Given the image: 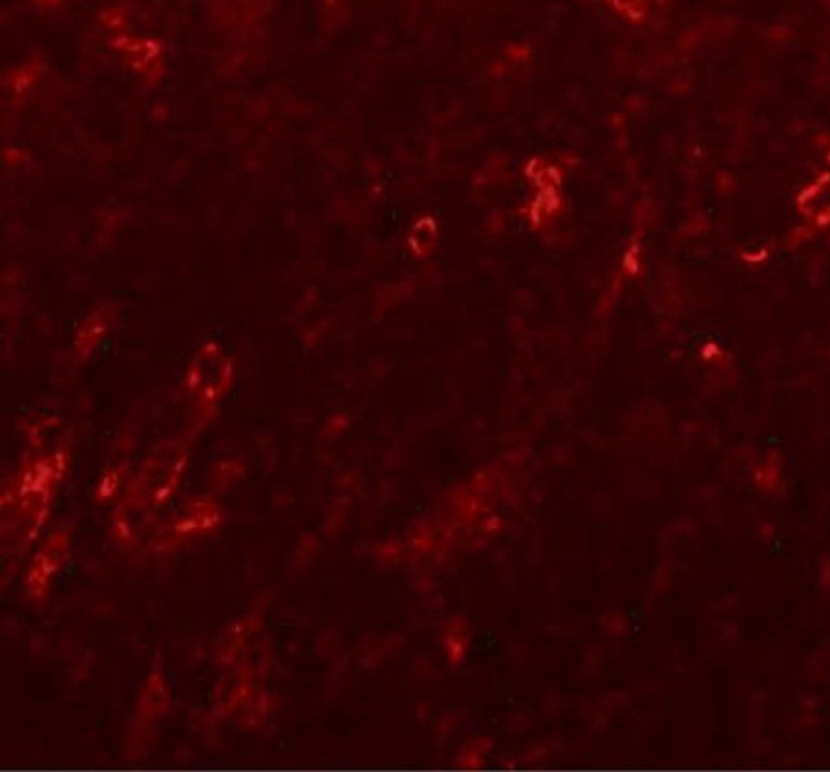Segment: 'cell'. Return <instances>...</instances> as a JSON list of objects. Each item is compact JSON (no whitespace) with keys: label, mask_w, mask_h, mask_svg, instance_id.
Listing matches in <instances>:
<instances>
[{"label":"cell","mask_w":830,"mask_h":772,"mask_svg":"<svg viewBox=\"0 0 830 772\" xmlns=\"http://www.w3.org/2000/svg\"><path fill=\"white\" fill-rule=\"evenodd\" d=\"M218 522V512L211 507H195L193 510L185 512L183 517H179L174 531L179 537H198L209 533Z\"/></svg>","instance_id":"obj_2"},{"label":"cell","mask_w":830,"mask_h":772,"mask_svg":"<svg viewBox=\"0 0 830 772\" xmlns=\"http://www.w3.org/2000/svg\"><path fill=\"white\" fill-rule=\"evenodd\" d=\"M67 549V540H59L55 544L46 546L39 557L35 559V564L30 569V592L32 596L37 592H43L46 587V581L52 577V573L57 571V568L63 564V551Z\"/></svg>","instance_id":"obj_1"}]
</instances>
